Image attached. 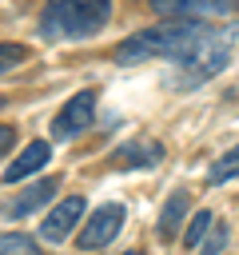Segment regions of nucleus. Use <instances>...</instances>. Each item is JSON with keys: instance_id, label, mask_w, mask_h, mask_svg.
I'll list each match as a JSON object with an SVG mask.
<instances>
[{"instance_id": "nucleus-1", "label": "nucleus", "mask_w": 239, "mask_h": 255, "mask_svg": "<svg viewBox=\"0 0 239 255\" xmlns=\"http://www.w3.org/2000/svg\"><path fill=\"white\" fill-rule=\"evenodd\" d=\"M207 20H171V24H155L143 32H131L120 48H116V64H147V60H175L183 64L187 52L199 44Z\"/></svg>"}, {"instance_id": "nucleus-2", "label": "nucleus", "mask_w": 239, "mask_h": 255, "mask_svg": "<svg viewBox=\"0 0 239 255\" xmlns=\"http://www.w3.org/2000/svg\"><path fill=\"white\" fill-rule=\"evenodd\" d=\"M112 16V0H48L40 32L48 40H88Z\"/></svg>"}, {"instance_id": "nucleus-3", "label": "nucleus", "mask_w": 239, "mask_h": 255, "mask_svg": "<svg viewBox=\"0 0 239 255\" xmlns=\"http://www.w3.org/2000/svg\"><path fill=\"white\" fill-rule=\"evenodd\" d=\"M92 116H96V92L84 88V92H76V96L56 112V120H52V135H56V139H72V135H80L84 128H92Z\"/></svg>"}, {"instance_id": "nucleus-4", "label": "nucleus", "mask_w": 239, "mask_h": 255, "mask_svg": "<svg viewBox=\"0 0 239 255\" xmlns=\"http://www.w3.org/2000/svg\"><path fill=\"white\" fill-rule=\"evenodd\" d=\"M123 207L120 203H104L100 211H92V219L80 227V247H104V243H112L116 235H120V227H123Z\"/></svg>"}, {"instance_id": "nucleus-5", "label": "nucleus", "mask_w": 239, "mask_h": 255, "mask_svg": "<svg viewBox=\"0 0 239 255\" xmlns=\"http://www.w3.org/2000/svg\"><path fill=\"white\" fill-rule=\"evenodd\" d=\"M84 195H72V199H64V203H56L48 215H44V223H40V239L44 243H64L68 235H72V227L84 219Z\"/></svg>"}, {"instance_id": "nucleus-6", "label": "nucleus", "mask_w": 239, "mask_h": 255, "mask_svg": "<svg viewBox=\"0 0 239 255\" xmlns=\"http://www.w3.org/2000/svg\"><path fill=\"white\" fill-rule=\"evenodd\" d=\"M155 12L175 16V20H211V16H227L231 8H239V0H151Z\"/></svg>"}, {"instance_id": "nucleus-7", "label": "nucleus", "mask_w": 239, "mask_h": 255, "mask_svg": "<svg viewBox=\"0 0 239 255\" xmlns=\"http://www.w3.org/2000/svg\"><path fill=\"white\" fill-rule=\"evenodd\" d=\"M116 167L120 171H135V167H155L159 159H163V143L159 139H151V135H135V139H127L123 147H116Z\"/></svg>"}, {"instance_id": "nucleus-8", "label": "nucleus", "mask_w": 239, "mask_h": 255, "mask_svg": "<svg viewBox=\"0 0 239 255\" xmlns=\"http://www.w3.org/2000/svg\"><path fill=\"white\" fill-rule=\"evenodd\" d=\"M56 187H60V179H56V175H48V179L32 183L28 191H20V195L4 207V215H8V219H24V215H32L36 207H44V203L52 199V191H56Z\"/></svg>"}, {"instance_id": "nucleus-9", "label": "nucleus", "mask_w": 239, "mask_h": 255, "mask_svg": "<svg viewBox=\"0 0 239 255\" xmlns=\"http://www.w3.org/2000/svg\"><path fill=\"white\" fill-rule=\"evenodd\" d=\"M52 159V143L48 139H36V143H28L12 163H8V171H4V183H16V179H24V175H32V171H40L44 163Z\"/></svg>"}, {"instance_id": "nucleus-10", "label": "nucleus", "mask_w": 239, "mask_h": 255, "mask_svg": "<svg viewBox=\"0 0 239 255\" xmlns=\"http://www.w3.org/2000/svg\"><path fill=\"white\" fill-rule=\"evenodd\" d=\"M187 191H175L167 203H163V211H159V239H175V227L183 223V215H187Z\"/></svg>"}, {"instance_id": "nucleus-11", "label": "nucleus", "mask_w": 239, "mask_h": 255, "mask_svg": "<svg viewBox=\"0 0 239 255\" xmlns=\"http://www.w3.org/2000/svg\"><path fill=\"white\" fill-rule=\"evenodd\" d=\"M231 175H239V147H231L223 159H215V163H211V171H207V183H211V187H219V183H227Z\"/></svg>"}, {"instance_id": "nucleus-12", "label": "nucleus", "mask_w": 239, "mask_h": 255, "mask_svg": "<svg viewBox=\"0 0 239 255\" xmlns=\"http://www.w3.org/2000/svg\"><path fill=\"white\" fill-rule=\"evenodd\" d=\"M0 255H40V243L20 235V231H4L0 235Z\"/></svg>"}, {"instance_id": "nucleus-13", "label": "nucleus", "mask_w": 239, "mask_h": 255, "mask_svg": "<svg viewBox=\"0 0 239 255\" xmlns=\"http://www.w3.org/2000/svg\"><path fill=\"white\" fill-rule=\"evenodd\" d=\"M24 60H28V48L24 44H0V76L12 72V68H20Z\"/></svg>"}, {"instance_id": "nucleus-14", "label": "nucleus", "mask_w": 239, "mask_h": 255, "mask_svg": "<svg viewBox=\"0 0 239 255\" xmlns=\"http://www.w3.org/2000/svg\"><path fill=\"white\" fill-rule=\"evenodd\" d=\"M211 223H215V215H211V211H199V215L191 219V227H187V247H195V243L211 231Z\"/></svg>"}, {"instance_id": "nucleus-15", "label": "nucleus", "mask_w": 239, "mask_h": 255, "mask_svg": "<svg viewBox=\"0 0 239 255\" xmlns=\"http://www.w3.org/2000/svg\"><path fill=\"white\" fill-rule=\"evenodd\" d=\"M223 247H227V223H219V219H215V223H211V239L199 247V255H219Z\"/></svg>"}, {"instance_id": "nucleus-16", "label": "nucleus", "mask_w": 239, "mask_h": 255, "mask_svg": "<svg viewBox=\"0 0 239 255\" xmlns=\"http://www.w3.org/2000/svg\"><path fill=\"white\" fill-rule=\"evenodd\" d=\"M12 143H16V128H0V155H4Z\"/></svg>"}, {"instance_id": "nucleus-17", "label": "nucleus", "mask_w": 239, "mask_h": 255, "mask_svg": "<svg viewBox=\"0 0 239 255\" xmlns=\"http://www.w3.org/2000/svg\"><path fill=\"white\" fill-rule=\"evenodd\" d=\"M127 255H139V251H127Z\"/></svg>"}]
</instances>
